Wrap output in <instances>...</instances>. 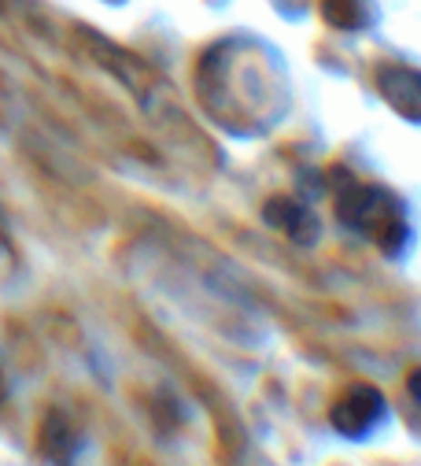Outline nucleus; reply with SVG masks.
I'll return each instance as SVG.
<instances>
[{
	"label": "nucleus",
	"instance_id": "nucleus-1",
	"mask_svg": "<svg viewBox=\"0 0 421 466\" xmlns=\"http://www.w3.org/2000/svg\"><path fill=\"white\" fill-rule=\"evenodd\" d=\"M351 204H355V215L347 211L344 218H347L355 229H363L366 238H374L381 248H392V245H396V241H392V229L403 233V218L392 215L388 193H370V189H363V193L351 197Z\"/></svg>",
	"mask_w": 421,
	"mask_h": 466
},
{
	"label": "nucleus",
	"instance_id": "nucleus-2",
	"mask_svg": "<svg viewBox=\"0 0 421 466\" xmlns=\"http://www.w3.org/2000/svg\"><path fill=\"white\" fill-rule=\"evenodd\" d=\"M333 411H351L355 419L344 422V433H347V437H358V433H366L370 426L381 422L385 403H381V396H377L374 389H355L347 400H340V403L333 407Z\"/></svg>",
	"mask_w": 421,
	"mask_h": 466
},
{
	"label": "nucleus",
	"instance_id": "nucleus-3",
	"mask_svg": "<svg viewBox=\"0 0 421 466\" xmlns=\"http://www.w3.org/2000/svg\"><path fill=\"white\" fill-rule=\"evenodd\" d=\"M392 78L399 86H406V93H385L403 115H410V119H421V75L417 71H403V67H392Z\"/></svg>",
	"mask_w": 421,
	"mask_h": 466
},
{
	"label": "nucleus",
	"instance_id": "nucleus-4",
	"mask_svg": "<svg viewBox=\"0 0 421 466\" xmlns=\"http://www.w3.org/2000/svg\"><path fill=\"white\" fill-rule=\"evenodd\" d=\"M410 389H414V396H417V400H421V374H417V378H414V385H410Z\"/></svg>",
	"mask_w": 421,
	"mask_h": 466
}]
</instances>
